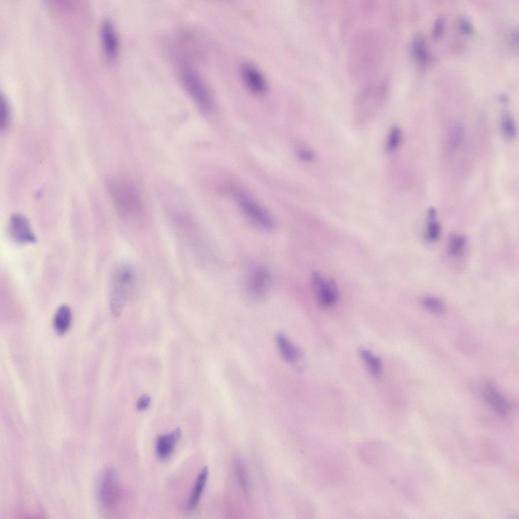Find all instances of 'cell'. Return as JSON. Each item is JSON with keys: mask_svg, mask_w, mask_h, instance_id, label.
Wrapping results in <instances>:
<instances>
[{"mask_svg": "<svg viewBox=\"0 0 519 519\" xmlns=\"http://www.w3.org/2000/svg\"><path fill=\"white\" fill-rule=\"evenodd\" d=\"M139 273L132 263L122 261L113 267L109 283V306L115 316L121 315L128 300L135 293L139 284Z\"/></svg>", "mask_w": 519, "mask_h": 519, "instance_id": "6da1fadb", "label": "cell"}, {"mask_svg": "<svg viewBox=\"0 0 519 519\" xmlns=\"http://www.w3.org/2000/svg\"><path fill=\"white\" fill-rule=\"evenodd\" d=\"M354 42L350 55L351 69L363 78L370 77L374 73L378 63L380 48L376 39L369 34L361 35Z\"/></svg>", "mask_w": 519, "mask_h": 519, "instance_id": "7a4b0ae2", "label": "cell"}, {"mask_svg": "<svg viewBox=\"0 0 519 519\" xmlns=\"http://www.w3.org/2000/svg\"><path fill=\"white\" fill-rule=\"evenodd\" d=\"M106 186L116 208L122 217H127L140 209L139 195L131 184L125 181L109 179Z\"/></svg>", "mask_w": 519, "mask_h": 519, "instance_id": "3957f363", "label": "cell"}, {"mask_svg": "<svg viewBox=\"0 0 519 519\" xmlns=\"http://www.w3.org/2000/svg\"><path fill=\"white\" fill-rule=\"evenodd\" d=\"M388 92V83L382 80L376 85L367 84L359 94L356 109L359 120L369 117L386 99Z\"/></svg>", "mask_w": 519, "mask_h": 519, "instance_id": "277c9868", "label": "cell"}, {"mask_svg": "<svg viewBox=\"0 0 519 519\" xmlns=\"http://www.w3.org/2000/svg\"><path fill=\"white\" fill-rule=\"evenodd\" d=\"M183 85L190 96L203 112H210L214 103L211 93L200 75L194 70L185 68L181 72Z\"/></svg>", "mask_w": 519, "mask_h": 519, "instance_id": "5b68a950", "label": "cell"}, {"mask_svg": "<svg viewBox=\"0 0 519 519\" xmlns=\"http://www.w3.org/2000/svg\"><path fill=\"white\" fill-rule=\"evenodd\" d=\"M311 284L316 300L321 307L329 308L338 302L339 292L333 279L316 271L311 275Z\"/></svg>", "mask_w": 519, "mask_h": 519, "instance_id": "8992f818", "label": "cell"}, {"mask_svg": "<svg viewBox=\"0 0 519 519\" xmlns=\"http://www.w3.org/2000/svg\"><path fill=\"white\" fill-rule=\"evenodd\" d=\"M237 198L242 210L255 226L266 231L274 228L273 219L258 204L244 194H239Z\"/></svg>", "mask_w": 519, "mask_h": 519, "instance_id": "52a82bcc", "label": "cell"}, {"mask_svg": "<svg viewBox=\"0 0 519 519\" xmlns=\"http://www.w3.org/2000/svg\"><path fill=\"white\" fill-rule=\"evenodd\" d=\"M99 496L102 505L107 509L115 508L119 496L116 473L112 469H105L102 474L99 489Z\"/></svg>", "mask_w": 519, "mask_h": 519, "instance_id": "ba28073f", "label": "cell"}, {"mask_svg": "<svg viewBox=\"0 0 519 519\" xmlns=\"http://www.w3.org/2000/svg\"><path fill=\"white\" fill-rule=\"evenodd\" d=\"M9 234L15 242L19 244L34 243L36 238L28 219L20 214H14L10 218Z\"/></svg>", "mask_w": 519, "mask_h": 519, "instance_id": "9c48e42d", "label": "cell"}, {"mask_svg": "<svg viewBox=\"0 0 519 519\" xmlns=\"http://www.w3.org/2000/svg\"><path fill=\"white\" fill-rule=\"evenodd\" d=\"M270 284V276L264 268L257 267L250 272L247 279L246 289L252 298L260 299L266 294Z\"/></svg>", "mask_w": 519, "mask_h": 519, "instance_id": "30bf717a", "label": "cell"}, {"mask_svg": "<svg viewBox=\"0 0 519 519\" xmlns=\"http://www.w3.org/2000/svg\"><path fill=\"white\" fill-rule=\"evenodd\" d=\"M241 75L244 83L252 92L259 94L266 89V82L263 74L253 65L244 64L241 68Z\"/></svg>", "mask_w": 519, "mask_h": 519, "instance_id": "8fae6325", "label": "cell"}, {"mask_svg": "<svg viewBox=\"0 0 519 519\" xmlns=\"http://www.w3.org/2000/svg\"><path fill=\"white\" fill-rule=\"evenodd\" d=\"M483 395L488 404L497 413L502 415L507 413L509 404L491 380H488L485 382Z\"/></svg>", "mask_w": 519, "mask_h": 519, "instance_id": "7c38bea8", "label": "cell"}, {"mask_svg": "<svg viewBox=\"0 0 519 519\" xmlns=\"http://www.w3.org/2000/svg\"><path fill=\"white\" fill-rule=\"evenodd\" d=\"M101 40L104 51L108 57L114 58L117 55L119 41L116 30L109 20L103 21L101 28Z\"/></svg>", "mask_w": 519, "mask_h": 519, "instance_id": "4fadbf2b", "label": "cell"}, {"mask_svg": "<svg viewBox=\"0 0 519 519\" xmlns=\"http://www.w3.org/2000/svg\"><path fill=\"white\" fill-rule=\"evenodd\" d=\"M276 344L280 354L287 362L295 364L301 359L302 352L283 333L276 336Z\"/></svg>", "mask_w": 519, "mask_h": 519, "instance_id": "5bb4252c", "label": "cell"}, {"mask_svg": "<svg viewBox=\"0 0 519 519\" xmlns=\"http://www.w3.org/2000/svg\"><path fill=\"white\" fill-rule=\"evenodd\" d=\"M181 431L176 429L170 433L158 436L156 442V451L158 457L165 459L171 454L176 442L179 439Z\"/></svg>", "mask_w": 519, "mask_h": 519, "instance_id": "9a60e30c", "label": "cell"}, {"mask_svg": "<svg viewBox=\"0 0 519 519\" xmlns=\"http://www.w3.org/2000/svg\"><path fill=\"white\" fill-rule=\"evenodd\" d=\"M72 320L70 308L66 305H62L57 310L53 319L54 329L57 334L63 335L69 329Z\"/></svg>", "mask_w": 519, "mask_h": 519, "instance_id": "2e32d148", "label": "cell"}, {"mask_svg": "<svg viewBox=\"0 0 519 519\" xmlns=\"http://www.w3.org/2000/svg\"><path fill=\"white\" fill-rule=\"evenodd\" d=\"M441 228L436 219V212L430 208L427 213V220L425 231V238L429 242H435L440 236Z\"/></svg>", "mask_w": 519, "mask_h": 519, "instance_id": "e0dca14e", "label": "cell"}, {"mask_svg": "<svg viewBox=\"0 0 519 519\" xmlns=\"http://www.w3.org/2000/svg\"><path fill=\"white\" fill-rule=\"evenodd\" d=\"M208 475L207 467L203 468L199 474L192 491L190 501L189 508L193 510L197 507L203 492Z\"/></svg>", "mask_w": 519, "mask_h": 519, "instance_id": "ac0fdd59", "label": "cell"}, {"mask_svg": "<svg viewBox=\"0 0 519 519\" xmlns=\"http://www.w3.org/2000/svg\"><path fill=\"white\" fill-rule=\"evenodd\" d=\"M412 52L415 59L420 64H425L428 60L429 53L425 41L420 35L415 36L412 43Z\"/></svg>", "mask_w": 519, "mask_h": 519, "instance_id": "d6986e66", "label": "cell"}, {"mask_svg": "<svg viewBox=\"0 0 519 519\" xmlns=\"http://www.w3.org/2000/svg\"><path fill=\"white\" fill-rule=\"evenodd\" d=\"M467 243L465 236L461 234L451 235L448 242V250L453 256L460 255L464 251Z\"/></svg>", "mask_w": 519, "mask_h": 519, "instance_id": "ffe728a7", "label": "cell"}, {"mask_svg": "<svg viewBox=\"0 0 519 519\" xmlns=\"http://www.w3.org/2000/svg\"><path fill=\"white\" fill-rule=\"evenodd\" d=\"M359 353L370 373L374 376H378L382 368L380 359L367 349H361Z\"/></svg>", "mask_w": 519, "mask_h": 519, "instance_id": "44dd1931", "label": "cell"}, {"mask_svg": "<svg viewBox=\"0 0 519 519\" xmlns=\"http://www.w3.org/2000/svg\"><path fill=\"white\" fill-rule=\"evenodd\" d=\"M422 303L425 308L435 314H441L446 311L444 303L435 296H425L422 300Z\"/></svg>", "mask_w": 519, "mask_h": 519, "instance_id": "7402d4cb", "label": "cell"}, {"mask_svg": "<svg viewBox=\"0 0 519 519\" xmlns=\"http://www.w3.org/2000/svg\"><path fill=\"white\" fill-rule=\"evenodd\" d=\"M401 140V132L397 127H393L388 133L386 145L387 151L392 152L399 146Z\"/></svg>", "mask_w": 519, "mask_h": 519, "instance_id": "603a6c76", "label": "cell"}, {"mask_svg": "<svg viewBox=\"0 0 519 519\" xmlns=\"http://www.w3.org/2000/svg\"><path fill=\"white\" fill-rule=\"evenodd\" d=\"M10 109L6 98L1 95L0 100V128L6 130L9 124Z\"/></svg>", "mask_w": 519, "mask_h": 519, "instance_id": "cb8c5ba5", "label": "cell"}, {"mask_svg": "<svg viewBox=\"0 0 519 519\" xmlns=\"http://www.w3.org/2000/svg\"><path fill=\"white\" fill-rule=\"evenodd\" d=\"M501 129L504 136L508 139H513L515 135V127L511 117L507 114L503 115L501 119Z\"/></svg>", "mask_w": 519, "mask_h": 519, "instance_id": "d4e9b609", "label": "cell"}, {"mask_svg": "<svg viewBox=\"0 0 519 519\" xmlns=\"http://www.w3.org/2000/svg\"><path fill=\"white\" fill-rule=\"evenodd\" d=\"M235 467L239 482H240V485L243 489L244 490H246L247 488V483L246 481L245 472L242 467V465L240 462L238 461L236 462Z\"/></svg>", "mask_w": 519, "mask_h": 519, "instance_id": "484cf974", "label": "cell"}, {"mask_svg": "<svg viewBox=\"0 0 519 519\" xmlns=\"http://www.w3.org/2000/svg\"><path fill=\"white\" fill-rule=\"evenodd\" d=\"M444 26V19L442 17H439L436 19L433 29V35L435 38H439L442 32Z\"/></svg>", "mask_w": 519, "mask_h": 519, "instance_id": "4316f807", "label": "cell"}, {"mask_svg": "<svg viewBox=\"0 0 519 519\" xmlns=\"http://www.w3.org/2000/svg\"><path fill=\"white\" fill-rule=\"evenodd\" d=\"M151 401V398L150 396L147 395H142L138 399L137 404L136 408L138 411H143L147 408L149 406Z\"/></svg>", "mask_w": 519, "mask_h": 519, "instance_id": "83f0119b", "label": "cell"}, {"mask_svg": "<svg viewBox=\"0 0 519 519\" xmlns=\"http://www.w3.org/2000/svg\"><path fill=\"white\" fill-rule=\"evenodd\" d=\"M461 31L466 34H471L473 32V27L470 22L466 19H462L460 23Z\"/></svg>", "mask_w": 519, "mask_h": 519, "instance_id": "f1b7e54d", "label": "cell"}, {"mask_svg": "<svg viewBox=\"0 0 519 519\" xmlns=\"http://www.w3.org/2000/svg\"><path fill=\"white\" fill-rule=\"evenodd\" d=\"M299 156L304 161L310 162L314 159L315 155L312 151L307 149H303L299 152Z\"/></svg>", "mask_w": 519, "mask_h": 519, "instance_id": "f546056e", "label": "cell"}]
</instances>
